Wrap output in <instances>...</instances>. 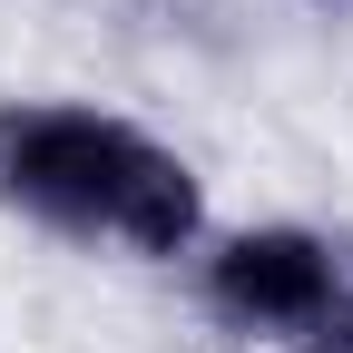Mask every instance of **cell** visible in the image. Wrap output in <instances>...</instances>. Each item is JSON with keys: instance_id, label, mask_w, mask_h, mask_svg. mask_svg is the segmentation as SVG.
<instances>
[{"instance_id": "1", "label": "cell", "mask_w": 353, "mask_h": 353, "mask_svg": "<svg viewBox=\"0 0 353 353\" xmlns=\"http://www.w3.org/2000/svg\"><path fill=\"white\" fill-rule=\"evenodd\" d=\"M0 196L138 255H187L206 226L196 167L99 108H0Z\"/></svg>"}, {"instance_id": "2", "label": "cell", "mask_w": 353, "mask_h": 353, "mask_svg": "<svg viewBox=\"0 0 353 353\" xmlns=\"http://www.w3.org/2000/svg\"><path fill=\"white\" fill-rule=\"evenodd\" d=\"M206 304L245 334H314L343 304V255L314 226H245L206 255Z\"/></svg>"}]
</instances>
